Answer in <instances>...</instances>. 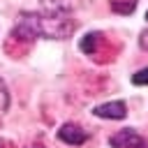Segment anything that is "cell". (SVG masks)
Masks as SVG:
<instances>
[{
  "label": "cell",
  "mask_w": 148,
  "mask_h": 148,
  "mask_svg": "<svg viewBox=\"0 0 148 148\" xmlns=\"http://www.w3.org/2000/svg\"><path fill=\"white\" fill-rule=\"evenodd\" d=\"M76 30V21L62 12H21L14 35L25 39L44 37V39H67Z\"/></svg>",
  "instance_id": "cell-1"
},
{
  "label": "cell",
  "mask_w": 148,
  "mask_h": 148,
  "mask_svg": "<svg viewBox=\"0 0 148 148\" xmlns=\"http://www.w3.org/2000/svg\"><path fill=\"white\" fill-rule=\"evenodd\" d=\"M109 143L113 148H148L146 141H143V136L139 132H134V130H120V132H116L109 139Z\"/></svg>",
  "instance_id": "cell-2"
},
{
  "label": "cell",
  "mask_w": 148,
  "mask_h": 148,
  "mask_svg": "<svg viewBox=\"0 0 148 148\" xmlns=\"http://www.w3.org/2000/svg\"><path fill=\"white\" fill-rule=\"evenodd\" d=\"M92 116L104 118V120H123L127 116V106H125V102H106V104L95 106Z\"/></svg>",
  "instance_id": "cell-3"
},
{
  "label": "cell",
  "mask_w": 148,
  "mask_h": 148,
  "mask_svg": "<svg viewBox=\"0 0 148 148\" xmlns=\"http://www.w3.org/2000/svg\"><path fill=\"white\" fill-rule=\"evenodd\" d=\"M44 12H62V14H69L74 9H83L88 7L92 0H39Z\"/></svg>",
  "instance_id": "cell-4"
},
{
  "label": "cell",
  "mask_w": 148,
  "mask_h": 148,
  "mask_svg": "<svg viewBox=\"0 0 148 148\" xmlns=\"http://www.w3.org/2000/svg\"><path fill=\"white\" fill-rule=\"evenodd\" d=\"M58 139L65 141V143H69V146H81V143L88 141V132L81 130L79 125L67 123V125H62V127L58 130Z\"/></svg>",
  "instance_id": "cell-5"
},
{
  "label": "cell",
  "mask_w": 148,
  "mask_h": 148,
  "mask_svg": "<svg viewBox=\"0 0 148 148\" xmlns=\"http://www.w3.org/2000/svg\"><path fill=\"white\" fill-rule=\"evenodd\" d=\"M99 42H102V35H99V32H88V35L81 39V51L92 56V53L99 49Z\"/></svg>",
  "instance_id": "cell-6"
},
{
  "label": "cell",
  "mask_w": 148,
  "mask_h": 148,
  "mask_svg": "<svg viewBox=\"0 0 148 148\" xmlns=\"http://www.w3.org/2000/svg\"><path fill=\"white\" fill-rule=\"evenodd\" d=\"M136 7V0H111V9L118 14H132Z\"/></svg>",
  "instance_id": "cell-7"
},
{
  "label": "cell",
  "mask_w": 148,
  "mask_h": 148,
  "mask_svg": "<svg viewBox=\"0 0 148 148\" xmlns=\"http://www.w3.org/2000/svg\"><path fill=\"white\" fill-rule=\"evenodd\" d=\"M132 83L134 86H148V67H143L136 74H132Z\"/></svg>",
  "instance_id": "cell-8"
},
{
  "label": "cell",
  "mask_w": 148,
  "mask_h": 148,
  "mask_svg": "<svg viewBox=\"0 0 148 148\" xmlns=\"http://www.w3.org/2000/svg\"><path fill=\"white\" fill-rule=\"evenodd\" d=\"M7 106H9V92H7L5 81L0 79V113H2V111H7Z\"/></svg>",
  "instance_id": "cell-9"
},
{
  "label": "cell",
  "mask_w": 148,
  "mask_h": 148,
  "mask_svg": "<svg viewBox=\"0 0 148 148\" xmlns=\"http://www.w3.org/2000/svg\"><path fill=\"white\" fill-rule=\"evenodd\" d=\"M146 21H148V12H146Z\"/></svg>",
  "instance_id": "cell-10"
},
{
  "label": "cell",
  "mask_w": 148,
  "mask_h": 148,
  "mask_svg": "<svg viewBox=\"0 0 148 148\" xmlns=\"http://www.w3.org/2000/svg\"><path fill=\"white\" fill-rule=\"evenodd\" d=\"M30 148H32V146H30Z\"/></svg>",
  "instance_id": "cell-11"
}]
</instances>
